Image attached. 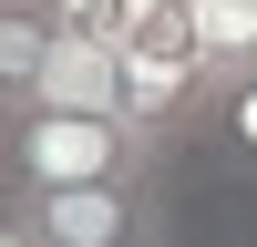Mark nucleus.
<instances>
[{
  "label": "nucleus",
  "mask_w": 257,
  "mask_h": 247,
  "mask_svg": "<svg viewBox=\"0 0 257 247\" xmlns=\"http://www.w3.org/2000/svg\"><path fill=\"white\" fill-rule=\"evenodd\" d=\"M52 52H62V21L41 0H11L0 11V103H31L41 72H52Z\"/></svg>",
  "instance_id": "39448f33"
},
{
  "label": "nucleus",
  "mask_w": 257,
  "mask_h": 247,
  "mask_svg": "<svg viewBox=\"0 0 257 247\" xmlns=\"http://www.w3.org/2000/svg\"><path fill=\"white\" fill-rule=\"evenodd\" d=\"M206 134H216V144H237V155L257 165V72H237V82L216 93V113H206Z\"/></svg>",
  "instance_id": "0eeeda50"
},
{
  "label": "nucleus",
  "mask_w": 257,
  "mask_h": 247,
  "mask_svg": "<svg viewBox=\"0 0 257 247\" xmlns=\"http://www.w3.org/2000/svg\"><path fill=\"white\" fill-rule=\"evenodd\" d=\"M62 31H123V0H41Z\"/></svg>",
  "instance_id": "6e6552de"
},
{
  "label": "nucleus",
  "mask_w": 257,
  "mask_h": 247,
  "mask_svg": "<svg viewBox=\"0 0 257 247\" xmlns=\"http://www.w3.org/2000/svg\"><path fill=\"white\" fill-rule=\"evenodd\" d=\"M185 11H196V41L216 62V82L257 72V0H185Z\"/></svg>",
  "instance_id": "423d86ee"
},
{
  "label": "nucleus",
  "mask_w": 257,
  "mask_h": 247,
  "mask_svg": "<svg viewBox=\"0 0 257 247\" xmlns=\"http://www.w3.org/2000/svg\"><path fill=\"white\" fill-rule=\"evenodd\" d=\"M216 93L226 82H216V62H206V41H196V11H123V113L155 144L206 134Z\"/></svg>",
  "instance_id": "f03ea898"
},
{
  "label": "nucleus",
  "mask_w": 257,
  "mask_h": 247,
  "mask_svg": "<svg viewBox=\"0 0 257 247\" xmlns=\"http://www.w3.org/2000/svg\"><path fill=\"white\" fill-rule=\"evenodd\" d=\"M31 103H62V113H123V31H62L52 72H41ZM11 113V103H0Z\"/></svg>",
  "instance_id": "20e7f679"
},
{
  "label": "nucleus",
  "mask_w": 257,
  "mask_h": 247,
  "mask_svg": "<svg viewBox=\"0 0 257 247\" xmlns=\"http://www.w3.org/2000/svg\"><path fill=\"white\" fill-rule=\"evenodd\" d=\"M0 247H41V226H31V216H11V206H0Z\"/></svg>",
  "instance_id": "1a4fd4ad"
},
{
  "label": "nucleus",
  "mask_w": 257,
  "mask_h": 247,
  "mask_svg": "<svg viewBox=\"0 0 257 247\" xmlns=\"http://www.w3.org/2000/svg\"><path fill=\"white\" fill-rule=\"evenodd\" d=\"M165 144L134 113H62V103H11L0 113V165L11 196H62V185H113V175H155Z\"/></svg>",
  "instance_id": "f257e3e1"
},
{
  "label": "nucleus",
  "mask_w": 257,
  "mask_h": 247,
  "mask_svg": "<svg viewBox=\"0 0 257 247\" xmlns=\"http://www.w3.org/2000/svg\"><path fill=\"white\" fill-rule=\"evenodd\" d=\"M11 216H31L41 247H155V237H165V196H155V175L62 185V196H11Z\"/></svg>",
  "instance_id": "7ed1b4c3"
}]
</instances>
